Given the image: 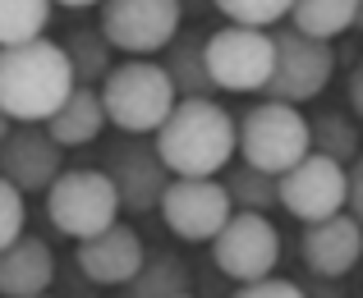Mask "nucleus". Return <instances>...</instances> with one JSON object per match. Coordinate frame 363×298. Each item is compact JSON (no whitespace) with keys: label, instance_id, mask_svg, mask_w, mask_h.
I'll use <instances>...</instances> for the list:
<instances>
[{"label":"nucleus","instance_id":"obj_1","mask_svg":"<svg viewBox=\"0 0 363 298\" xmlns=\"http://www.w3.org/2000/svg\"><path fill=\"white\" fill-rule=\"evenodd\" d=\"M240 151V124L216 97H179L157 129V156L170 175H221Z\"/></svg>","mask_w":363,"mask_h":298},{"label":"nucleus","instance_id":"obj_2","mask_svg":"<svg viewBox=\"0 0 363 298\" xmlns=\"http://www.w3.org/2000/svg\"><path fill=\"white\" fill-rule=\"evenodd\" d=\"M74 88L79 79H74L65 46L46 37L0 46V110L14 124H46Z\"/></svg>","mask_w":363,"mask_h":298},{"label":"nucleus","instance_id":"obj_3","mask_svg":"<svg viewBox=\"0 0 363 298\" xmlns=\"http://www.w3.org/2000/svg\"><path fill=\"white\" fill-rule=\"evenodd\" d=\"M179 92L170 83L166 64L147 60V55H129L124 64H111V74L101 79V105L106 120L120 133H157L166 124V115L175 110Z\"/></svg>","mask_w":363,"mask_h":298},{"label":"nucleus","instance_id":"obj_4","mask_svg":"<svg viewBox=\"0 0 363 298\" xmlns=\"http://www.w3.org/2000/svg\"><path fill=\"white\" fill-rule=\"evenodd\" d=\"M240 151H244L248 166L267 170V175H285L290 166H299L313 151L308 120H303L290 101L267 97L262 105H253L240 120Z\"/></svg>","mask_w":363,"mask_h":298},{"label":"nucleus","instance_id":"obj_5","mask_svg":"<svg viewBox=\"0 0 363 298\" xmlns=\"http://www.w3.org/2000/svg\"><path fill=\"white\" fill-rule=\"evenodd\" d=\"M46 216L60 234L69 239H92L120 216V193L106 170H60L46 188Z\"/></svg>","mask_w":363,"mask_h":298},{"label":"nucleus","instance_id":"obj_6","mask_svg":"<svg viewBox=\"0 0 363 298\" xmlns=\"http://www.w3.org/2000/svg\"><path fill=\"white\" fill-rule=\"evenodd\" d=\"M207 74L221 92H262L276 69V37L267 28H216L203 46Z\"/></svg>","mask_w":363,"mask_h":298},{"label":"nucleus","instance_id":"obj_7","mask_svg":"<svg viewBox=\"0 0 363 298\" xmlns=\"http://www.w3.org/2000/svg\"><path fill=\"white\" fill-rule=\"evenodd\" d=\"M272 37H276V69L262 92L272 101H290V105L322 97V88L336 74L331 42H318V37L299 33V28H285V33H272Z\"/></svg>","mask_w":363,"mask_h":298},{"label":"nucleus","instance_id":"obj_8","mask_svg":"<svg viewBox=\"0 0 363 298\" xmlns=\"http://www.w3.org/2000/svg\"><path fill=\"white\" fill-rule=\"evenodd\" d=\"M230 216H235V202L225 193V184H216V175L207 179L175 175L161 193V220L184 243H212Z\"/></svg>","mask_w":363,"mask_h":298},{"label":"nucleus","instance_id":"obj_9","mask_svg":"<svg viewBox=\"0 0 363 298\" xmlns=\"http://www.w3.org/2000/svg\"><path fill=\"white\" fill-rule=\"evenodd\" d=\"M276 188H281V207L290 211L294 220L313 225V220H327V216H336V211H345L350 166L322 156V151H308L299 166L276 175Z\"/></svg>","mask_w":363,"mask_h":298},{"label":"nucleus","instance_id":"obj_10","mask_svg":"<svg viewBox=\"0 0 363 298\" xmlns=\"http://www.w3.org/2000/svg\"><path fill=\"white\" fill-rule=\"evenodd\" d=\"M212 257L230 280H267L281 262V234L262 211H235L212 239Z\"/></svg>","mask_w":363,"mask_h":298},{"label":"nucleus","instance_id":"obj_11","mask_svg":"<svg viewBox=\"0 0 363 298\" xmlns=\"http://www.w3.org/2000/svg\"><path fill=\"white\" fill-rule=\"evenodd\" d=\"M101 33L124 55H157L179 33V0H101Z\"/></svg>","mask_w":363,"mask_h":298},{"label":"nucleus","instance_id":"obj_12","mask_svg":"<svg viewBox=\"0 0 363 298\" xmlns=\"http://www.w3.org/2000/svg\"><path fill=\"white\" fill-rule=\"evenodd\" d=\"M60 142L46 133V124H18L0 142V179L18 188V193H46L60 179Z\"/></svg>","mask_w":363,"mask_h":298},{"label":"nucleus","instance_id":"obj_13","mask_svg":"<svg viewBox=\"0 0 363 298\" xmlns=\"http://www.w3.org/2000/svg\"><path fill=\"white\" fill-rule=\"evenodd\" d=\"M101 170L111 175V184H116L124 211L161 207V193H166V184L175 179L166 170V161L157 156V142H152V147H147V142H120Z\"/></svg>","mask_w":363,"mask_h":298},{"label":"nucleus","instance_id":"obj_14","mask_svg":"<svg viewBox=\"0 0 363 298\" xmlns=\"http://www.w3.org/2000/svg\"><path fill=\"white\" fill-rule=\"evenodd\" d=\"M299 253H303V266L322 280H340L359 266L363 257V225L350 211H336L327 220H313L303 225V239H299Z\"/></svg>","mask_w":363,"mask_h":298},{"label":"nucleus","instance_id":"obj_15","mask_svg":"<svg viewBox=\"0 0 363 298\" xmlns=\"http://www.w3.org/2000/svg\"><path fill=\"white\" fill-rule=\"evenodd\" d=\"M79 271L88 275L92 285H129L133 275L143 271V239L133 225H106L101 234L92 239H79Z\"/></svg>","mask_w":363,"mask_h":298},{"label":"nucleus","instance_id":"obj_16","mask_svg":"<svg viewBox=\"0 0 363 298\" xmlns=\"http://www.w3.org/2000/svg\"><path fill=\"white\" fill-rule=\"evenodd\" d=\"M55 280V253L33 234L0 248V298H42Z\"/></svg>","mask_w":363,"mask_h":298},{"label":"nucleus","instance_id":"obj_17","mask_svg":"<svg viewBox=\"0 0 363 298\" xmlns=\"http://www.w3.org/2000/svg\"><path fill=\"white\" fill-rule=\"evenodd\" d=\"M101 129H106V105H101V92H92L88 83H79L60 101V110L46 120V133L60 147H88V142L101 138Z\"/></svg>","mask_w":363,"mask_h":298},{"label":"nucleus","instance_id":"obj_18","mask_svg":"<svg viewBox=\"0 0 363 298\" xmlns=\"http://www.w3.org/2000/svg\"><path fill=\"white\" fill-rule=\"evenodd\" d=\"M203 46H207V37H198V33H175V42L166 46V74L179 97H212L216 92Z\"/></svg>","mask_w":363,"mask_h":298},{"label":"nucleus","instance_id":"obj_19","mask_svg":"<svg viewBox=\"0 0 363 298\" xmlns=\"http://www.w3.org/2000/svg\"><path fill=\"white\" fill-rule=\"evenodd\" d=\"M359 18V0H294L290 9V28L318 37V42H331L345 28H354Z\"/></svg>","mask_w":363,"mask_h":298},{"label":"nucleus","instance_id":"obj_20","mask_svg":"<svg viewBox=\"0 0 363 298\" xmlns=\"http://www.w3.org/2000/svg\"><path fill=\"white\" fill-rule=\"evenodd\" d=\"M189 294V266L175 253H152L143 271L124 285V298H179Z\"/></svg>","mask_w":363,"mask_h":298},{"label":"nucleus","instance_id":"obj_21","mask_svg":"<svg viewBox=\"0 0 363 298\" xmlns=\"http://www.w3.org/2000/svg\"><path fill=\"white\" fill-rule=\"evenodd\" d=\"M308 133H313V151L340 161V166H354L359 151H363L359 124H354V115H345V110H322L318 120H308Z\"/></svg>","mask_w":363,"mask_h":298},{"label":"nucleus","instance_id":"obj_22","mask_svg":"<svg viewBox=\"0 0 363 298\" xmlns=\"http://www.w3.org/2000/svg\"><path fill=\"white\" fill-rule=\"evenodd\" d=\"M225 184V193H230V202L240 211H272V207H281V188H276V175H267V170H257V166H248V161H240V166L230 170V175L221 179Z\"/></svg>","mask_w":363,"mask_h":298},{"label":"nucleus","instance_id":"obj_23","mask_svg":"<svg viewBox=\"0 0 363 298\" xmlns=\"http://www.w3.org/2000/svg\"><path fill=\"white\" fill-rule=\"evenodd\" d=\"M46 18H51V0H0V46L42 37Z\"/></svg>","mask_w":363,"mask_h":298},{"label":"nucleus","instance_id":"obj_24","mask_svg":"<svg viewBox=\"0 0 363 298\" xmlns=\"http://www.w3.org/2000/svg\"><path fill=\"white\" fill-rule=\"evenodd\" d=\"M111 51H116V46L106 42V33H74L69 37V46H65V55H69V64H74V79L79 83H101L111 74Z\"/></svg>","mask_w":363,"mask_h":298},{"label":"nucleus","instance_id":"obj_25","mask_svg":"<svg viewBox=\"0 0 363 298\" xmlns=\"http://www.w3.org/2000/svg\"><path fill=\"white\" fill-rule=\"evenodd\" d=\"M216 9H221L230 23L272 28V23H281V18L294 9V0H216Z\"/></svg>","mask_w":363,"mask_h":298},{"label":"nucleus","instance_id":"obj_26","mask_svg":"<svg viewBox=\"0 0 363 298\" xmlns=\"http://www.w3.org/2000/svg\"><path fill=\"white\" fill-rule=\"evenodd\" d=\"M18 234H23V193L0 179V248H9Z\"/></svg>","mask_w":363,"mask_h":298},{"label":"nucleus","instance_id":"obj_27","mask_svg":"<svg viewBox=\"0 0 363 298\" xmlns=\"http://www.w3.org/2000/svg\"><path fill=\"white\" fill-rule=\"evenodd\" d=\"M230 298H308V294H303L294 280H276V275H267V280H248V285H240Z\"/></svg>","mask_w":363,"mask_h":298},{"label":"nucleus","instance_id":"obj_28","mask_svg":"<svg viewBox=\"0 0 363 298\" xmlns=\"http://www.w3.org/2000/svg\"><path fill=\"white\" fill-rule=\"evenodd\" d=\"M345 207H350V216L363 225V151H359L354 166H350V197H345Z\"/></svg>","mask_w":363,"mask_h":298},{"label":"nucleus","instance_id":"obj_29","mask_svg":"<svg viewBox=\"0 0 363 298\" xmlns=\"http://www.w3.org/2000/svg\"><path fill=\"white\" fill-rule=\"evenodd\" d=\"M350 110L363 120V60L354 64V74H350Z\"/></svg>","mask_w":363,"mask_h":298},{"label":"nucleus","instance_id":"obj_30","mask_svg":"<svg viewBox=\"0 0 363 298\" xmlns=\"http://www.w3.org/2000/svg\"><path fill=\"white\" fill-rule=\"evenodd\" d=\"M51 5H65V9H88V5H101V0H51Z\"/></svg>","mask_w":363,"mask_h":298},{"label":"nucleus","instance_id":"obj_31","mask_svg":"<svg viewBox=\"0 0 363 298\" xmlns=\"http://www.w3.org/2000/svg\"><path fill=\"white\" fill-rule=\"evenodd\" d=\"M9 129H14V120H9V115L0 110V142H5V133H9Z\"/></svg>","mask_w":363,"mask_h":298},{"label":"nucleus","instance_id":"obj_32","mask_svg":"<svg viewBox=\"0 0 363 298\" xmlns=\"http://www.w3.org/2000/svg\"><path fill=\"white\" fill-rule=\"evenodd\" d=\"M354 28H359V33H363V0H359V18H354Z\"/></svg>","mask_w":363,"mask_h":298},{"label":"nucleus","instance_id":"obj_33","mask_svg":"<svg viewBox=\"0 0 363 298\" xmlns=\"http://www.w3.org/2000/svg\"><path fill=\"white\" fill-rule=\"evenodd\" d=\"M179 298H194V294H179Z\"/></svg>","mask_w":363,"mask_h":298}]
</instances>
